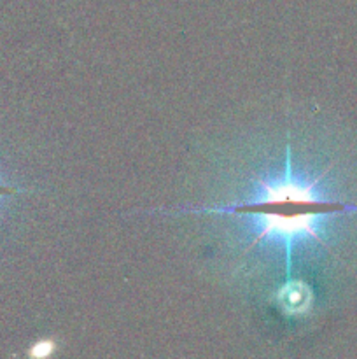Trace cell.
<instances>
[{
	"mask_svg": "<svg viewBox=\"0 0 357 359\" xmlns=\"http://www.w3.org/2000/svg\"><path fill=\"white\" fill-rule=\"evenodd\" d=\"M258 191L247 202L234 203L230 207H209V209H189L195 212L209 214H237V216L251 219L255 226V237L245 251L262 241L280 242L286 249V279H290L293 269V248L298 238H314L324 245L317 224L328 214L338 210H349L352 207L345 203L331 202L322 198L317 191L318 179L304 181L296 177L290 167V149L286 151V172L282 177L268 179L255 177Z\"/></svg>",
	"mask_w": 357,
	"mask_h": 359,
	"instance_id": "6da1fadb",
	"label": "cell"
},
{
	"mask_svg": "<svg viewBox=\"0 0 357 359\" xmlns=\"http://www.w3.org/2000/svg\"><path fill=\"white\" fill-rule=\"evenodd\" d=\"M276 304L287 312V314H296L303 312L310 305V290L300 280L287 279L286 286H282L276 293Z\"/></svg>",
	"mask_w": 357,
	"mask_h": 359,
	"instance_id": "7a4b0ae2",
	"label": "cell"
},
{
	"mask_svg": "<svg viewBox=\"0 0 357 359\" xmlns=\"http://www.w3.org/2000/svg\"><path fill=\"white\" fill-rule=\"evenodd\" d=\"M52 351H55V342H51V340H41V342L34 344L30 347L28 354L34 358H48Z\"/></svg>",
	"mask_w": 357,
	"mask_h": 359,
	"instance_id": "3957f363",
	"label": "cell"
},
{
	"mask_svg": "<svg viewBox=\"0 0 357 359\" xmlns=\"http://www.w3.org/2000/svg\"><path fill=\"white\" fill-rule=\"evenodd\" d=\"M16 193H21V189L14 188V186H7L0 181V198H4V196H9V195H16Z\"/></svg>",
	"mask_w": 357,
	"mask_h": 359,
	"instance_id": "277c9868",
	"label": "cell"
}]
</instances>
